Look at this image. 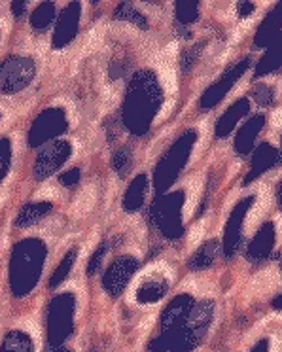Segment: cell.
Returning <instances> with one entry per match:
<instances>
[{
	"instance_id": "1",
	"label": "cell",
	"mask_w": 282,
	"mask_h": 352,
	"mask_svg": "<svg viewBox=\"0 0 282 352\" xmlns=\"http://www.w3.org/2000/svg\"><path fill=\"white\" fill-rule=\"evenodd\" d=\"M161 104V89L152 72H138L133 76L123 104V123L135 135L150 129L153 116Z\"/></svg>"
},
{
	"instance_id": "2",
	"label": "cell",
	"mask_w": 282,
	"mask_h": 352,
	"mask_svg": "<svg viewBox=\"0 0 282 352\" xmlns=\"http://www.w3.org/2000/svg\"><path fill=\"white\" fill-rule=\"evenodd\" d=\"M46 261V246L39 239H25L12 250L10 288L16 298H25L39 284Z\"/></svg>"
},
{
	"instance_id": "3",
	"label": "cell",
	"mask_w": 282,
	"mask_h": 352,
	"mask_svg": "<svg viewBox=\"0 0 282 352\" xmlns=\"http://www.w3.org/2000/svg\"><path fill=\"white\" fill-rule=\"evenodd\" d=\"M74 313L76 299L72 294H59L52 299L47 309V341L52 346H63L74 331Z\"/></svg>"
},
{
	"instance_id": "4",
	"label": "cell",
	"mask_w": 282,
	"mask_h": 352,
	"mask_svg": "<svg viewBox=\"0 0 282 352\" xmlns=\"http://www.w3.org/2000/svg\"><path fill=\"white\" fill-rule=\"evenodd\" d=\"M214 307L210 301H201L197 305H193L188 320L184 322V326L178 329V333L173 339L171 351L169 352H191L201 339L205 337L206 328L210 326L213 320Z\"/></svg>"
},
{
	"instance_id": "5",
	"label": "cell",
	"mask_w": 282,
	"mask_h": 352,
	"mask_svg": "<svg viewBox=\"0 0 282 352\" xmlns=\"http://www.w3.org/2000/svg\"><path fill=\"white\" fill-rule=\"evenodd\" d=\"M193 140H195V133L190 131L184 137L178 138V142L163 155V160L160 161V165L155 168V190L158 192H165L169 186L175 182V178L182 170L186 160L190 157Z\"/></svg>"
},
{
	"instance_id": "6",
	"label": "cell",
	"mask_w": 282,
	"mask_h": 352,
	"mask_svg": "<svg viewBox=\"0 0 282 352\" xmlns=\"http://www.w3.org/2000/svg\"><path fill=\"white\" fill-rule=\"evenodd\" d=\"M36 76V65L31 57L14 55L0 65V91L17 93L25 89Z\"/></svg>"
},
{
	"instance_id": "7",
	"label": "cell",
	"mask_w": 282,
	"mask_h": 352,
	"mask_svg": "<svg viewBox=\"0 0 282 352\" xmlns=\"http://www.w3.org/2000/svg\"><path fill=\"white\" fill-rule=\"evenodd\" d=\"M67 125H69L67 116L61 108H47L32 122L31 129H29V146L39 148V146L52 142L54 138L67 131Z\"/></svg>"
},
{
	"instance_id": "8",
	"label": "cell",
	"mask_w": 282,
	"mask_h": 352,
	"mask_svg": "<svg viewBox=\"0 0 282 352\" xmlns=\"http://www.w3.org/2000/svg\"><path fill=\"white\" fill-rule=\"evenodd\" d=\"M184 195L180 192L165 195L153 205L152 212L155 222L163 231V235L169 239H178L182 235V208Z\"/></svg>"
},
{
	"instance_id": "9",
	"label": "cell",
	"mask_w": 282,
	"mask_h": 352,
	"mask_svg": "<svg viewBox=\"0 0 282 352\" xmlns=\"http://www.w3.org/2000/svg\"><path fill=\"white\" fill-rule=\"evenodd\" d=\"M70 152H72V148L65 140H54V142H50L36 155V161H34V176L39 180H46L47 176L54 175L57 168L69 161Z\"/></svg>"
},
{
	"instance_id": "10",
	"label": "cell",
	"mask_w": 282,
	"mask_h": 352,
	"mask_svg": "<svg viewBox=\"0 0 282 352\" xmlns=\"http://www.w3.org/2000/svg\"><path fill=\"white\" fill-rule=\"evenodd\" d=\"M138 269V261L131 256H123V258H118V260L107 269V273L102 276V286L105 290L112 296V298H118L122 296V292L125 290V286L129 284V280L135 275V271Z\"/></svg>"
},
{
	"instance_id": "11",
	"label": "cell",
	"mask_w": 282,
	"mask_h": 352,
	"mask_svg": "<svg viewBox=\"0 0 282 352\" xmlns=\"http://www.w3.org/2000/svg\"><path fill=\"white\" fill-rule=\"evenodd\" d=\"M80 4L78 2H70L67 8L63 10L61 16L57 19L54 32V47H65L67 44L72 42V38L76 36L78 23H80Z\"/></svg>"
},
{
	"instance_id": "12",
	"label": "cell",
	"mask_w": 282,
	"mask_h": 352,
	"mask_svg": "<svg viewBox=\"0 0 282 352\" xmlns=\"http://www.w3.org/2000/svg\"><path fill=\"white\" fill-rule=\"evenodd\" d=\"M252 199H244L243 203H239L233 210V214L229 216L228 228H226V237H224V250L226 256H231L235 252L237 245H239V239H241V223L246 214V208L250 205Z\"/></svg>"
},
{
	"instance_id": "13",
	"label": "cell",
	"mask_w": 282,
	"mask_h": 352,
	"mask_svg": "<svg viewBox=\"0 0 282 352\" xmlns=\"http://www.w3.org/2000/svg\"><path fill=\"white\" fill-rule=\"evenodd\" d=\"M246 65H248V61H243L239 67H235L233 70H229L226 76L221 78L218 84H214L208 91L203 95V99H201V107L203 108H213L218 100L226 95V93L229 91V87L235 84L237 78H241V74H243V70L246 69Z\"/></svg>"
},
{
	"instance_id": "14",
	"label": "cell",
	"mask_w": 282,
	"mask_h": 352,
	"mask_svg": "<svg viewBox=\"0 0 282 352\" xmlns=\"http://www.w3.org/2000/svg\"><path fill=\"white\" fill-rule=\"evenodd\" d=\"M52 203H47V201H39V203H29V205H25L21 210H19V214L16 218V226L17 228H31L32 223L40 222L44 216H47L52 212Z\"/></svg>"
},
{
	"instance_id": "15",
	"label": "cell",
	"mask_w": 282,
	"mask_h": 352,
	"mask_svg": "<svg viewBox=\"0 0 282 352\" xmlns=\"http://www.w3.org/2000/svg\"><path fill=\"white\" fill-rule=\"evenodd\" d=\"M165 294H167V280L160 278V276H153V278H148L138 286L137 299L138 303H155Z\"/></svg>"
},
{
	"instance_id": "16",
	"label": "cell",
	"mask_w": 282,
	"mask_h": 352,
	"mask_svg": "<svg viewBox=\"0 0 282 352\" xmlns=\"http://www.w3.org/2000/svg\"><path fill=\"white\" fill-rule=\"evenodd\" d=\"M146 188H148V180H146L144 175H138L133 182H131L129 190L125 192V197H123V208L127 212H135L138 208L142 207L146 195Z\"/></svg>"
},
{
	"instance_id": "17",
	"label": "cell",
	"mask_w": 282,
	"mask_h": 352,
	"mask_svg": "<svg viewBox=\"0 0 282 352\" xmlns=\"http://www.w3.org/2000/svg\"><path fill=\"white\" fill-rule=\"evenodd\" d=\"M0 352H32V339L21 329H14L2 339Z\"/></svg>"
},
{
	"instance_id": "18",
	"label": "cell",
	"mask_w": 282,
	"mask_h": 352,
	"mask_svg": "<svg viewBox=\"0 0 282 352\" xmlns=\"http://www.w3.org/2000/svg\"><path fill=\"white\" fill-rule=\"evenodd\" d=\"M55 19V4L52 2H42L39 8L31 14V27L36 32H44L50 29V25Z\"/></svg>"
},
{
	"instance_id": "19",
	"label": "cell",
	"mask_w": 282,
	"mask_h": 352,
	"mask_svg": "<svg viewBox=\"0 0 282 352\" xmlns=\"http://www.w3.org/2000/svg\"><path fill=\"white\" fill-rule=\"evenodd\" d=\"M246 108H248L246 100L235 102V104L229 108L228 112L220 118V122H218V125H216V135H218V137H226L229 131L235 127L237 120L246 112Z\"/></svg>"
},
{
	"instance_id": "20",
	"label": "cell",
	"mask_w": 282,
	"mask_h": 352,
	"mask_svg": "<svg viewBox=\"0 0 282 352\" xmlns=\"http://www.w3.org/2000/svg\"><path fill=\"white\" fill-rule=\"evenodd\" d=\"M218 250H220V246H218L216 241L206 243L205 246H201L197 252L193 254V258L190 260V267L205 269L208 267V265H213V261L216 260V256H218Z\"/></svg>"
},
{
	"instance_id": "21",
	"label": "cell",
	"mask_w": 282,
	"mask_h": 352,
	"mask_svg": "<svg viewBox=\"0 0 282 352\" xmlns=\"http://www.w3.org/2000/svg\"><path fill=\"white\" fill-rule=\"evenodd\" d=\"M271 243H273V228H271V223H267L265 228L258 233V237L254 239V243L250 245V250H248V256L256 258V260L263 258L269 252Z\"/></svg>"
},
{
	"instance_id": "22",
	"label": "cell",
	"mask_w": 282,
	"mask_h": 352,
	"mask_svg": "<svg viewBox=\"0 0 282 352\" xmlns=\"http://www.w3.org/2000/svg\"><path fill=\"white\" fill-rule=\"evenodd\" d=\"M261 118H254L252 122H248L243 127V131L239 133V137H237V150L241 153L248 152V148H250L252 140L256 138V133L261 127Z\"/></svg>"
},
{
	"instance_id": "23",
	"label": "cell",
	"mask_w": 282,
	"mask_h": 352,
	"mask_svg": "<svg viewBox=\"0 0 282 352\" xmlns=\"http://www.w3.org/2000/svg\"><path fill=\"white\" fill-rule=\"evenodd\" d=\"M74 261H76V250H70V252H67V256L63 258L61 263L57 265V269L54 271V275L50 278V288H57L63 280H67V276H69L70 269L74 265Z\"/></svg>"
},
{
	"instance_id": "24",
	"label": "cell",
	"mask_w": 282,
	"mask_h": 352,
	"mask_svg": "<svg viewBox=\"0 0 282 352\" xmlns=\"http://www.w3.org/2000/svg\"><path fill=\"white\" fill-rule=\"evenodd\" d=\"M116 17L118 19H123V21H129V23L138 25L140 29H146L148 23H146V17L138 12V10L133 8V4H127V2H122L118 8H116Z\"/></svg>"
},
{
	"instance_id": "25",
	"label": "cell",
	"mask_w": 282,
	"mask_h": 352,
	"mask_svg": "<svg viewBox=\"0 0 282 352\" xmlns=\"http://www.w3.org/2000/svg\"><path fill=\"white\" fill-rule=\"evenodd\" d=\"M271 161H273V148L263 146L261 152L256 153V157H254V168H252V173L248 175V178H246V182H250L252 176H258L263 168L271 167Z\"/></svg>"
},
{
	"instance_id": "26",
	"label": "cell",
	"mask_w": 282,
	"mask_h": 352,
	"mask_svg": "<svg viewBox=\"0 0 282 352\" xmlns=\"http://www.w3.org/2000/svg\"><path fill=\"white\" fill-rule=\"evenodd\" d=\"M131 167V153L127 148H120V150H116L114 155H112V168H114L116 173L120 176H123Z\"/></svg>"
},
{
	"instance_id": "27",
	"label": "cell",
	"mask_w": 282,
	"mask_h": 352,
	"mask_svg": "<svg viewBox=\"0 0 282 352\" xmlns=\"http://www.w3.org/2000/svg\"><path fill=\"white\" fill-rule=\"evenodd\" d=\"M197 2H178L176 4V17L182 23H191L197 19Z\"/></svg>"
},
{
	"instance_id": "28",
	"label": "cell",
	"mask_w": 282,
	"mask_h": 352,
	"mask_svg": "<svg viewBox=\"0 0 282 352\" xmlns=\"http://www.w3.org/2000/svg\"><path fill=\"white\" fill-rule=\"evenodd\" d=\"M10 157H12V150H10V142L6 138H0V182L6 176L10 168Z\"/></svg>"
},
{
	"instance_id": "29",
	"label": "cell",
	"mask_w": 282,
	"mask_h": 352,
	"mask_svg": "<svg viewBox=\"0 0 282 352\" xmlns=\"http://www.w3.org/2000/svg\"><path fill=\"white\" fill-rule=\"evenodd\" d=\"M107 243H102V245L95 250V254L91 256V260H89V263H87V275L91 276L97 273V269L100 267V261H102V258H105V254H107Z\"/></svg>"
},
{
	"instance_id": "30",
	"label": "cell",
	"mask_w": 282,
	"mask_h": 352,
	"mask_svg": "<svg viewBox=\"0 0 282 352\" xmlns=\"http://www.w3.org/2000/svg\"><path fill=\"white\" fill-rule=\"evenodd\" d=\"M78 180H80V168H69V170L61 176V184L67 186V188L76 186Z\"/></svg>"
},
{
	"instance_id": "31",
	"label": "cell",
	"mask_w": 282,
	"mask_h": 352,
	"mask_svg": "<svg viewBox=\"0 0 282 352\" xmlns=\"http://www.w3.org/2000/svg\"><path fill=\"white\" fill-rule=\"evenodd\" d=\"M25 8H27V4H25V2H12V12H14V16L16 17L23 16Z\"/></svg>"
},
{
	"instance_id": "32",
	"label": "cell",
	"mask_w": 282,
	"mask_h": 352,
	"mask_svg": "<svg viewBox=\"0 0 282 352\" xmlns=\"http://www.w3.org/2000/svg\"><path fill=\"white\" fill-rule=\"evenodd\" d=\"M250 352H267V341H259Z\"/></svg>"
},
{
	"instance_id": "33",
	"label": "cell",
	"mask_w": 282,
	"mask_h": 352,
	"mask_svg": "<svg viewBox=\"0 0 282 352\" xmlns=\"http://www.w3.org/2000/svg\"><path fill=\"white\" fill-rule=\"evenodd\" d=\"M50 352H72V351L67 349V346H52V351Z\"/></svg>"
},
{
	"instance_id": "34",
	"label": "cell",
	"mask_w": 282,
	"mask_h": 352,
	"mask_svg": "<svg viewBox=\"0 0 282 352\" xmlns=\"http://www.w3.org/2000/svg\"><path fill=\"white\" fill-rule=\"evenodd\" d=\"M273 307H276V309H282V296H279V298L274 299Z\"/></svg>"
},
{
	"instance_id": "35",
	"label": "cell",
	"mask_w": 282,
	"mask_h": 352,
	"mask_svg": "<svg viewBox=\"0 0 282 352\" xmlns=\"http://www.w3.org/2000/svg\"><path fill=\"white\" fill-rule=\"evenodd\" d=\"M281 201H282V192H281Z\"/></svg>"
}]
</instances>
